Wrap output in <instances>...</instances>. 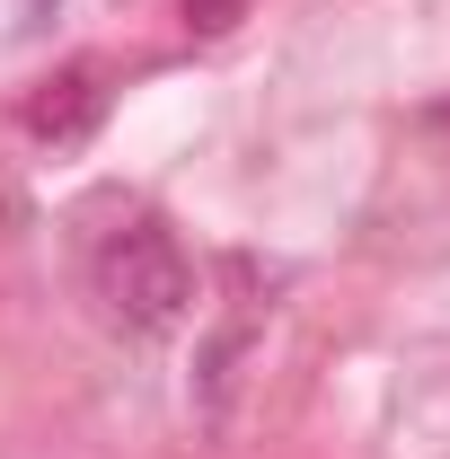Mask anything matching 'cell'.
I'll use <instances>...</instances> for the list:
<instances>
[{"label": "cell", "mask_w": 450, "mask_h": 459, "mask_svg": "<svg viewBox=\"0 0 450 459\" xmlns=\"http://www.w3.org/2000/svg\"><path fill=\"white\" fill-rule=\"evenodd\" d=\"M238 353H247V327H221V336H212V353H203V380H195V389H203V406H221L229 362H238Z\"/></svg>", "instance_id": "3957f363"}, {"label": "cell", "mask_w": 450, "mask_h": 459, "mask_svg": "<svg viewBox=\"0 0 450 459\" xmlns=\"http://www.w3.org/2000/svg\"><path fill=\"white\" fill-rule=\"evenodd\" d=\"M98 115H107V89H98L89 71H62V80H45V89L27 98V133L62 151V142H89Z\"/></svg>", "instance_id": "7a4b0ae2"}, {"label": "cell", "mask_w": 450, "mask_h": 459, "mask_svg": "<svg viewBox=\"0 0 450 459\" xmlns=\"http://www.w3.org/2000/svg\"><path fill=\"white\" fill-rule=\"evenodd\" d=\"M229 18H238V0H186V27H203V36H221Z\"/></svg>", "instance_id": "277c9868"}, {"label": "cell", "mask_w": 450, "mask_h": 459, "mask_svg": "<svg viewBox=\"0 0 450 459\" xmlns=\"http://www.w3.org/2000/svg\"><path fill=\"white\" fill-rule=\"evenodd\" d=\"M98 283H107L115 318L124 327H142V336H160L177 327L186 309H195V265L177 256V238L160 221H133L107 238V256H98Z\"/></svg>", "instance_id": "6da1fadb"}]
</instances>
